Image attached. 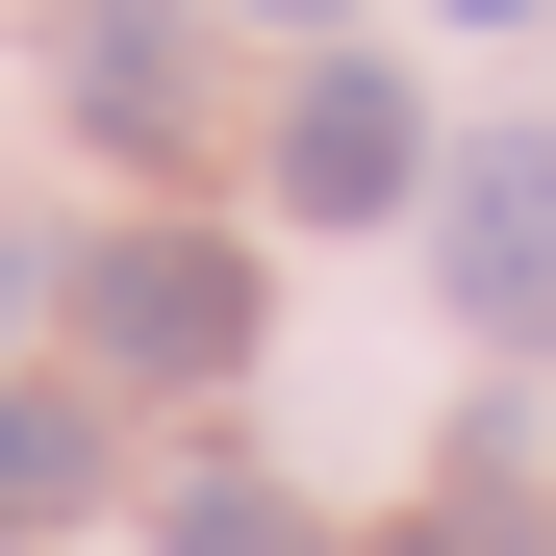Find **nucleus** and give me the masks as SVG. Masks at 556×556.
<instances>
[{"instance_id":"1","label":"nucleus","mask_w":556,"mask_h":556,"mask_svg":"<svg viewBox=\"0 0 556 556\" xmlns=\"http://www.w3.org/2000/svg\"><path fill=\"white\" fill-rule=\"evenodd\" d=\"M76 329H102L127 380H177V405H203V380H253V253H228V228H102Z\"/></svg>"},{"instance_id":"2","label":"nucleus","mask_w":556,"mask_h":556,"mask_svg":"<svg viewBox=\"0 0 556 556\" xmlns=\"http://www.w3.org/2000/svg\"><path fill=\"white\" fill-rule=\"evenodd\" d=\"M405 177H430L405 76H380V51H304V102H278V203H304V228H380Z\"/></svg>"},{"instance_id":"3","label":"nucleus","mask_w":556,"mask_h":556,"mask_svg":"<svg viewBox=\"0 0 556 556\" xmlns=\"http://www.w3.org/2000/svg\"><path fill=\"white\" fill-rule=\"evenodd\" d=\"M455 304H481V329H556V152H481V177H455Z\"/></svg>"},{"instance_id":"4","label":"nucleus","mask_w":556,"mask_h":556,"mask_svg":"<svg viewBox=\"0 0 556 556\" xmlns=\"http://www.w3.org/2000/svg\"><path fill=\"white\" fill-rule=\"evenodd\" d=\"M76 127H102V152H177V127H203V51H177V0H102V26H76Z\"/></svg>"},{"instance_id":"5","label":"nucleus","mask_w":556,"mask_h":556,"mask_svg":"<svg viewBox=\"0 0 556 556\" xmlns=\"http://www.w3.org/2000/svg\"><path fill=\"white\" fill-rule=\"evenodd\" d=\"M76 481H102V405H0V531H51Z\"/></svg>"},{"instance_id":"6","label":"nucleus","mask_w":556,"mask_h":556,"mask_svg":"<svg viewBox=\"0 0 556 556\" xmlns=\"http://www.w3.org/2000/svg\"><path fill=\"white\" fill-rule=\"evenodd\" d=\"M177 556H329V531L278 506V481H177Z\"/></svg>"},{"instance_id":"7","label":"nucleus","mask_w":556,"mask_h":556,"mask_svg":"<svg viewBox=\"0 0 556 556\" xmlns=\"http://www.w3.org/2000/svg\"><path fill=\"white\" fill-rule=\"evenodd\" d=\"M405 556H506V430H455V481H430V531Z\"/></svg>"},{"instance_id":"8","label":"nucleus","mask_w":556,"mask_h":556,"mask_svg":"<svg viewBox=\"0 0 556 556\" xmlns=\"http://www.w3.org/2000/svg\"><path fill=\"white\" fill-rule=\"evenodd\" d=\"M0 329H26V228H0Z\"/></svg>"},{"instance_id":"9","label":"nucleus","mask_w":556,"mask_h":556,"mask_svg":"<svg viewBox=\"0 0 556 556\" xmlns=\"http://www.w3.org/2000/svg\"><path fill=\"white\" fill-rule=\"evenodd\" d=\"M455 26H506V0H455Z\"/></svg>"},{"instance_id":"10","label":"nucleus","mask_w":556,"mask_h":556,"mask_svg":"<svg viewBox=\"0 0 556 556\" xmlns=\"http://www.w3.org/2000/svg\"><path fill=\"white\" fill-rule=\"evenodd\" d=\"M278 26H329V0H278Z\"/></svg>"}]
</instances>
